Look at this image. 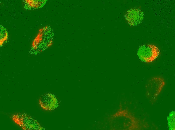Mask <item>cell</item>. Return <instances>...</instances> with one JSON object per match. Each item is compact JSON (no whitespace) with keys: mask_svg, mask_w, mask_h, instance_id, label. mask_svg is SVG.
Instances as JSON below:
<instances>
[{"mask_svg":"<svg viewBox=\"0 0 175 130\" xmlns=\"http://www.w3.org/2000/svg\"><path fill=\"white\" fill-rule=\"evenodd\" d=\"M137 54L140 60L149 63L153 62L157 58L160 52L158 48L154 45L144 44L139 47Z\"/></svg>","mask_w":175,"mask_h":130,"instance_id":"3957f363","label":"cell"},{"mask_svg":"<svg viewBox=\"0 0 175 130\" xmlns=\"http://www.w3.org/2000/svg\"><path fill=\"white\" fill-rule=\"evenodd\" d=\"M165 84L164 78L155 76L150 78L145 85V96L151 104L155 103Z\"/></svg>","mask_w":175,"mask_h":130,"instance_id":"7a4b0ae2","label":"cell"},{"mask_svg":"<svg viewBox=\"0 0 175 130\" xmlns=\"http://www.w3.org/2000/svg\"><path fill=\"white\" fill-rule=\"evenodd\" d=\"M143 18V12L139 9L135 8L129 10L125 16V18L128 24L132 26L140 24Z\"/></svg>","mask_w":175,"mask_h":130,"instance_id":"5b68a950","label":"cell"},{"mask_svg":"<svg viewBox=\"0 0 175 130\" xmlns=\"http://www.w3.org/2000/svg\"><path fill=\"white\" fill-rule=\"evenodd\" d=\"M39 103L42 108L48 110H53L58 105L57 98L54 95L51 94L42 95L39 99Z\"/></svg>","mask_w":175,"mask_h":130,"instance_id":"277c9868","label":"cell"},{"mask_svg":"<svg viewBox=\"0 0 175 130\" xmlns=\"http://www.w3.org/2000/svg\"><path fill=\"white\" fill-rule=\"evenodd\" d=\"M107 121L111 130H143L150 126L147 122L136 116L121 103L116 111L108 117Z\"/></svg>","mask_w":175,"mask_h":130,"instance_id":"6da1fadb","label":"cell"}]
</instances>
